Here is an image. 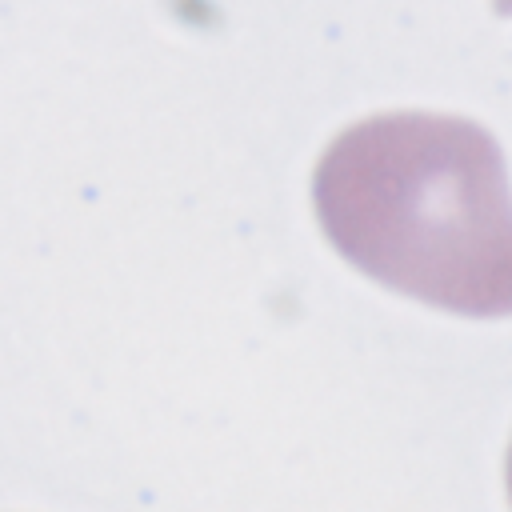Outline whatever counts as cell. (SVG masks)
<instances>
[{
	"instance_id": "1",
	"label": "cell",
	"mask_w": 512,
	"mask_h": 512,
	"mask_svg": "<svg viewBox=\"0 0 512 512\" xmlns=\"http://www.w3.org/2000/svg\"><path fill=\"white\" fill-rule=\"evenodd\" d=\"M328 244L376 284L460 316H512V192L496 136L448 112H376L312 172Z\"/></svg>"
},
{
	"instance_id": "2",
	"label": "cell",
	"mask_w": 512,
	"mask_h": 512,
	"mask_svg": "<svg viewBox=\"0 0 512 512\" xmlns=\"http://www.w3.org/2000/svg\"><path fill=\"white\" fill-rule=\"evenodd\" d=\"M492 8H496V16H512V0H492Z\"/></svg>"
},
{
	"instance_id": "3",
	"label": "cell",
	"mask_w": 512,
	"mask_h": 512,
	"mask_svg": "<svg viewBox=\"0 0 512 512\" xmlns=\"http://www.w3.org/2000/svg\"><path fill=\"white\" fill-rule=\"evenodd\" d=\"M508 500H512V448H508Z\"/></svg>"
}]
</instances>
